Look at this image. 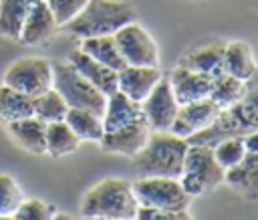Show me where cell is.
<instances>
[{
	"label": "cell",
	"instance_id": "obj_1",
	"mask_svg": "<svg viewBox=\"0 0 258 220\" xmlns=\"http://www.w3.org/2000/svg\"><path fill=\"white\" fill-rule=\"evenodd\" d=\"M258 127V105H256V77L248 81V89L244 97L228 107H222L220 113L212 119L210 125L191 133L187 143L200 145H216L226 137H244Z\"/></svg>",
	"mask_w": 258,
	"mask_h": 220
},
{
	"label": "cell",
	"instance_id": "obj_10",
	"mask_svg": "<svg viewBox=\"0 0 258 220\" xmlns=\"http://www.w3.org/2000/svg\"><path fill=\"white\" fill-rule=\"evenodd\" d=\"M141 111L151 131H169L177 113V101L167 77L161 75L155 87L147 93V97L141 101Z\"/></svg>",
	"mask_w": 258,
	"mask_h": 220
},
{
	"label": "cell",
	"instance_id": "obj_34",
	"mask_svg": "<svg viewBox=\"0 0 258 220\" xmlns=\"http://www.w3.org/2000/svg\"><path fill=\"white\" fill-rule=\"evenodd\" d=\"M242 141H244L246 151H258V133H256V131H252V133L244 135V137H242Z\"/></svg>",
	"mask_w": 258,
	"mask_h": 220
},
{
	"label": "cell",
	"instance_id": "obj_24",
	"mask_svg": "<svg viewBox=\"0 0 258 220\" xmlns=\"http://www.w3.org/2000/svg\"><path fill=\"white\" fill-rule=\"evenodd\" d=\"M34 115V97L20 93L8 85L0 87V121L10 123Z\"/></svg>",
	"mask_w": 258,
	"mask_h": 220
},
{
	"label": "cell",
	"instance_id": "obj_11",
	"mask_svg": "<svg viewBox=\"0 0 258 220\" xmlns=\"http://www.w3.org/2000/svg\"><path fill=\"white\" fill-rule=\"evenodd\" d=\"M149 133H151V129H149L145 117L141 115L139 119L129 121L117 129L103 131V137L99 139V143L107 153H121V155L133 157L145 145Z\"/></svg>",
	"mask_w": 258,
	"mask_h": 220
},
{
	"label": "cell",
	"instance_id": "obj_23",
	"mask_svg": "<svg viewBox=\"0 0 258 220\" xmlns=\"http://www.w3.org/2000/svg\"><path fill=\"white\" fill-rule=\"evenodd\" d=\"M81 50L93 57L95 61L111 67L113 71H119L125 67V61L115 44L113 34H101V36H87L81 42Z\"/></svg>",
	"mask_w": 258,
	"mask_h": 220
},
{
	"label": "cell",
	"instance_id": "obj_30",
	"mask_svg": "<svg viewBox=\"0 0 258 220\" xmlns=\"http://www.w3.org/2000/svg\"><path fill=\"white\" fill-rule=\"evenodd\" d=\"M22 202V190L12 176L0 174V218L12 216Z\"/></svg>",
	"mask_w": 258,
	"mask_h": 220
},
{
	"label": "cell",
	"instance_id": "obj_32",
	"mask_svg": "<svg viewBox=\"0 0 258 220\" xmlns=\"http://www.w3.org/2000/svg\"><path fill=\"white\" fill-rule=\"evenodd\" d=\"M89 0H46L56 26H62L64 22H69L73 16H77L81 12V8L87 4Z\"/></svg>",
	"mask_w": 258,
	"mask_h": 220
},
{
	"label": "cell",
	"instance_id": "obj_2",
	"mask_svg": "<svg viewBox=\"0 0 258 220\" xmlns=\"http://www.w3.org/2000/svg\"><path fill=\"white\" fill-rule=\"evenodd\" d=\"M187 139L171 131H151L145 145L133 155V170L141 176L179 178Z\"/></svg>",
	"mask_w": 258,
	"mask_h": 220
},
{
	"label": "cell",
	"instance_id": "obj_28",
	"mask_svg": "<svg viewBox=\"0 0 258 220\" xmlns=\"http://www.w3.org/2000/svg\"><path fill=\"white\" fill-rule=\"evenodd\" d=\"M67 109H69V105L60 97V93L56 89H52V87L34 97V115L38 119H42L44 123L64 119Z\"/></svg>",
	"mask_w": 258,
	"mask_h": 220
},
{
	"label": "cell",
	"instance_id": "obj_5",
	"mask_svg": "<svg viewBox=\"0 0 258 220\" xmlns=\"http://www.w3.org/2000/svg\"><path fill=\"white\" fill-rule=\"evenodd\" d=\"M177 180L181 188L194 198L220 186L224 182V168L216 161L210 145L187 143L181 174Z\"/></svg>",
	"mask_w": 258,
	"mask_h": 220
},
{
	"label": "cell",
	"instance_id": "obj_22",
	"mask_svg": "<svg viewBox=\"0 0 258 220\" xmlns=\"http://www.w3.org/2000/svg\"><path fill=\"white\" fill-rule=\"evenodd\" d=\"M64 123L81 141H99L103 137V115L91 109L69 107L64 113Z\"/></svg>",
	"mask_w": 258,
	"mask_h": 220
},
{
	"label": "cell",
	"instance_id": "obj_7",
	"mask_svg": "<svg viewBox=\"0 0 258 220\" xmlns=\"http://www.w3.org/2000/svg\"><path fill=\"white\" fill-rule=\"evenodd\" d=\"M133 196L139 206L149 208H163L181 212L189 208L191 196L181 188L177 178L167 176H145L131 184Z\"/></svg>",
	"mask_w": 258,
	"mask_h": 220
},
{
	"label": "cell",
	"instance_id": "obj_20",
	"mask_svg": "<svg viewBox=\"0 0 258 220\" xmlns=\"http://www.w3.org/2000/svg\"><path fill=\"white\" fill-rule=\"evenodd\" d=\"M8 131L12 133V137L28 151L32 153H46V123L42 119H38L36 115H28L16 121L6 123Z\"/></svg>",
	"mask_w": 258,
	"mask_h": 220
},
{
	"label": "cell",
	"instance_id": "obj_18",
	"mask_svg": "<svg viewBox=\"0 0 258 220\" xmlns=\"http://www.w3.org/2000/svg\"><path fill=\"white\" fill-rule=\"evenodd\" d=\"M224 182L250 200L258 198V151H246L232 168L224 170Z\"/></svg>",
	"mask_w": 258,
	"mask_h": 220
},
{
	"label": "cell",
	"instance_id": "obj_17",
	"mask_svg": "<svg viewBox=\"0 0 258 220\" xmlns=\"http://www.w3.org/2000/svg\"><path fill=\"white\" fill-rule=\"evenodd\" d=\"M69 63L89 81L93 83L103 95H111L113 91H117V71H113L111 67L95 61L93 57H89L87 52H83L81 48L73 50L69 54Z\"/></svg>",
	"mask_w": 258,
	"mask_h": 220
},
{
	"label": "cell",
	"instance_id": "obj_26",
	"mask_svg": "<svg viewBox=\"0 0 258 220\" xmlns=\"http://www.w3.org/2000/svg\"><path fill=\"white\" fill-rule=\"evenodd\" d=\"M248 89V81H240L228 73H220L216 77H212V85H210V95L220 107H228L236 101H240L244 97Z\"/></svg>",
	"mask_w": 258,
	"mask_h": 220
},
{
	"label": "cell",
	"instance_id": "obj_6",
	"mask_svg": "<svg viewBox=\"0 0 258 220\" xmlns=\"http://www.w3.org/2000/svg\"><path fill=\"white\" fill-rule=\"evenodd\" d=\"M50 67H52V89L60 93V97L69 107L91 109L103 115L107 95H103L93 83H89L69 61L67 63L54 61L50 63Z\"/></svg>",
	"mask_w": 258,
	"mask_h": 220
},
{
	"label": "cell",
	"instance_id": "obj_19",
	"mask_svg": "<svg viewBox=\"0 0 258 220\" xmlns=\"http://www.w3.org/2000/svg\"><path fill=\"white\" fill-rule=\"evenodd\" d=\"M141 115H143L141 103L129 99L125 93H121L117 89L111 95H107V103H105V111H103V131L117 129L129 121L139 119Z\"/></svg>",
	"mask_w": 258,
	"mask_h": 220
},
{
	"label": "cell",
	"instance_id": "obj_14",
	"mask_svg": "<svg viewBox=\"0 0 258 220\" xmlns=\"http://www.w3.org/2000/svg\"><path fill=\"white\" fill-rule=\"evenodd\" d=\"M159 79H161L159 67L125 65L123 69L117 71V89L125 93L129 99L141 103Z\"/></svg>",
	"mask_w": 258,
	"mask_h": 220
},
{
	"label": "cell",
	"instance_id": "obj_33",
	"mask_svg": "<svg viewBox=\"0 0 258 220\" xmlns=\"http://www.w3.org/2000/svg\"><path fill=\"white\" fill-rule=\"evenodd\" d=\"M135 218L139 220H187L189 212H173V210H163V208H149V206H139L135 210Z\"/></svg>",
	"mask_w": 258,
	"mask_h": 220
},
{
	"label": "cell",
	"instance_id": "obj_3",
	"mask_svg": "<svg viewBox=\"0 0 258 220\" xmlns=\"http://www.w3.org/2000/svg\"><path fill=\"white\" fill-rule=\"evenodd\" d=\"M135 20V10L129 2L123 0H89L77 16L64 22V30L87 38V36H101L113 34L123 24Z\"/></svg>",
	"mask_w": 258,
	"mask_h": 220
},
{
	"label": "cell",
	"instance_id": "obj_21",
	"mask_svg": "<svg viewBox=\"0 0 258 220\" xmlns=\"http://www.w3.org/2000/svg\"><path fill=\"white\" fill-rule=\"evenodd\" d=\"M224 73H228L240 81H250L252 77H256V63H254L252 48L248 42H242V40L226 42Z\"/></svg>",
	"mask_w": 258,
	"mask_h": 220
},
{
	"label": "cell",
	"instance_id": "obj_12",
	"mask_svg": "<svg viewBox=\"0 0 258 220\" xmlns=\"http://www.w3.org/2000/svg\"><path fill=\"white\" fill-rule=\"evenodd\" d=\"M220 109L222 107L212 97H202V99L177 105V113L173 117L169 131L179 135V137H189L191 133L210 125L212 119L220 113Z\"/></svg>",
	"mask_w": 258,
	"mask_h": 220
},
{
	"label": "cell",
	"instance_id": "obj_13",
	"mask_svg": "<svg viewBox=\"0 0 258 220\" xmlns=\"http://www.w3.org/2000/svg\"><path fill=\"white\" fill-rule=\"evenodd\" d=\"M224 48H226V42L222 38L208 40V42L198 44L191 50H187L179 59L177 65L185 67L189 71L208 75V77H216V75L224 73Z\"/></svg>",
	"mask_w": 258,
	"mask_h": 220
},
{
	"label": "cell",
	"instance_id": "obj_25",
	"mask_svg": "<svg viewBox=\"0 0 258 220\" xmlns=\"http://www.w3.org/2000/svg\"><path fill=\"white\" fill-rule=\"evenodd\" d=\"M44 141H46V153L52 155V157H62L67 153H73L81 145V139L64 123V119L46 123V137H44Z\"/></svg>",
	"mask_w": 258,
	"mask_h": 220
},
{
	"label": "cell",
	"instance_id": "obj_15",
	"mask_svg": "<svg viewBox=\"0 0 258 220\" xmlns=\"http://www.w3.org/2000/svg\"><path fill=\"white\" fill-rule=\"evenodd\" d=\"M54 30H56V22H54V16H52L46 0H32L28 12L24 16L18 38L24 44H38V42H44L46 38H50L54 34Z\"/></svg>",
	"mask_w": 258,
	"mask_h": 220
},
{
	"label": "cell",
	"instance_id": "obj_27",
	"mask_svg": "<svg viewBox=\"0 0 258 220\" xmlns=\"http://www.w3.org/2000/svg\"><path fill=\"white\" fill-rule=\"evenodd\" d=\"M32 0H0V34L6 38H18L24 16Z\"/></svg>",
	"mask_w": 258,
	"mask_h": 220
},
{
	"label": "cell",
	"instance_id": "obj_9",
	"mask_svg": "<svg viewBox=\"0 0 258 220\" xmlns=\"http://www.w3.org/2000/svg\"><path fill=\"white\" fill-rule=\"evenodd\" d=\"M115 44L125 61V65H145V67H159V52L149 36V32L133 22L123 24L119 30L113 32Z\"/></svg>",
	"mask_w": 258,
	"mask_h": 220
},
{
	"label": "cell",
	"instance_id": "obj_16",
	"mask_svg": "<svg viewBox=\"0 0 258 220\" xmlns=\"http://www.w3.org/2000/svg\"><path fill=\"white\" fill-rule=\"evenodd\" d=\"M167 79H169V85H171L177 105H183V103H189V101L210 95L212 77H208V75H202V73H196V71H189V69L177 65L169 73Z\"/></svg>",
	"mask_w": 258,
	"mask_h": 220
},
{
	"label": "cell",
	"instance_id": "obj_29",
	"mask_svg": "<svg viewBox=\"0 0 258 220\" xmlns=\"http://www.w3.org/2000/svg\"><path fill=\"white\" fill-rule=\"evenodd\" d=\"M212 151H214L216 161L224 170H228V168H232L234 163H238L244 157L246 147H244L242 137H226V139L218 141L216 145H212Z\"/></svg>",
	"mask_w": 258,
	"mask_h": 220
},
{
	"label": "cell",
	"instance_id": "obj_4",
	"mask_svg": "<svg viewBox=\"0 0 258 220\" xmlns=\"http://www.w3.org/2000/svg\"><path fill=\"white\" fill-rule=\"evenodd\" d=\"M137 200L131 184L121 178H107L89 188L81 200V214L87 218H135Z\"/></svg>",
	"mask_w": 258,
	"mask_h": 220
},
{
	"label": "cell",
	"instance_id": "obj_31",
	"mask_svg": "<svg viewBox=\"0 0 258 220\" xmlns=\"http://www.w3.org/2000/svg\"><path fill=\"white\" fill-rule=\"evenodd\" d=\"M12 216L18 220H46V218H52V206H46L38 198L22 200Z\"/></svg>",
	"mask_w": 258,
	"mask_h": 220
},
{
	"label": "cell",
	"instance_id": "obj_8",
	"mask_svg": "<svg viewBox=\"0 0 258 220\" xmlns=\"http://www.w3.org/2000/svg\"><path fill=\"white\" fill-rule=\"evenodd\" d=\"M4 85L12 87L20 93L36 97L52 87V67L46 59L22 57L6 69Z\"/></svg>",
	"mask_w": 258,
	"mask_h": 220
}]
</instances>
